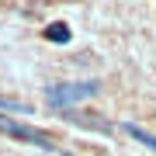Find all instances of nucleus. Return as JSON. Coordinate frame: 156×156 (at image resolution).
Masks as SVG:
<instances>
[{
  "mask_svg": "<svg viewBox=\"0 0 156 156\" xmlns=\"http://www.w3.org/2000/svg\"><path fill=\"white\" fill-rule=\"evenodd\" d=\"M45 38H49V42H59V45H66L69 42V28H66V24H49V28H45Z\"/></svg>",
  "mask_w": 156,
  "mask_h": 156,
  "instance_id": "4",
  "label": "nucleus"
},
{
  "mask_svg": "<svg viewBox=\"0 0 156 156\" xmlns=\"http://www.w3.org/2000/svg\"><path fill=\"white\" fill-rule=\"evenodd\" d=\"M125 132L132 135L135 142H142L146 149H153V153H156V135H153V132H146V128H139V125H125Z\"/></svg>",
  "mask_w": 156,
  "mask_h": 156,
  "instance_id": "3",
  "label": "nucleus"
},
{
  "mask_svg": "<svg viewBox=\"0 0 156 156\" xmlns=\"http://www.w3.org/2000/svg\"><path fill=\"white\" fill-rule=\"evenodd\" d=\"M0 111H28V108H24L21 101H7V97H0Z\"/></svg>",
  "mask_w": 156,
  "mask_h": 156,
  "instance_id": "5",
  "label": "nucleus"
},
{
  "mask_svg": "<svg viewBox=\"0 0 156 156\" xmlns=\"http://www.w3.org/2000/svg\"><path fill=\"white\" fill-rule=\"evenodd\" d=\"M101 83L97 80H80V83H59V87H49V104L56 108H66V104H76V101H87V97H97Z\"/></svg>",
  "mask_w": 156,
  "mask_h": 156,
  "instance_id": "1",
  "label": "nucleus"
},
{
  "mask_svg": "<svg viewBox=\"0 0 156 156\" xmlns=\"http://www.w3.org/2000/svg\"><path fill=\"white\" fill-rule=\"evenodd\" d=\"M0 132L4 135H14V139H24L38 149H52V139L42 132V128H31V125H21V122H11L7 115H0Z\"/></svg>",
  "mask_w": 156,
  "mask_h": 156,
  "instance_id": "2",
  "label": "nucleus"
}]
</instances>
